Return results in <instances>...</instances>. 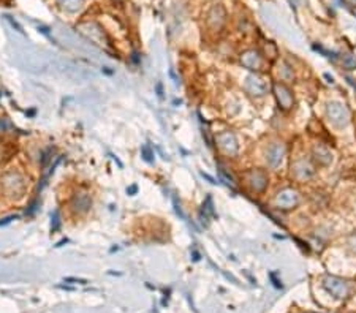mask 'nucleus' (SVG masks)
<instances>
[{
  "mask_svg": "<svg viewBox=\"0 0 356 313\" xmlns=\"http://www.w3.org/2000/svg\"><path fill=\"white\" fill-rule=\"evenodd\" d=\"M0 188L8 196H21L26 190V179L18 171H8L0 177Z\"/></svg>",
  "mask_w": 356,
  "mask_h": 313,
  "instance_id": "1",
  "label": "nucleus"
},
{
  "mask_svg": "<svg viewBox=\"0 0 356 313\" xmlns=\"http://www.w3.org/2000/svg\"><path fill=\"white\" fill-rule=\"evenodd\" d=\"M323 288L336 299H347L351 291L350 283L336 275H326L323 279Z\"/></svg>",
  "mask_w": 356,
  "mask_h": 313,
  "instance_id": "2",
  "label": "nucleus"
},
{
  "mask_svg": "<svg viewBox=\"0 0 356 313\" xmlns=\"http://www.w3.org/2000/svg\"><path fill=\"white\" fill-rule=\"evenodd\" d=\"M326 114L329 122L337 128H345L350 124V111L345 105L339 101H331L326 106Z\"/></svg>",
  "mask_w": 356,
  "mask_h": 313,
  "instance_id": "3",
  "label": "nucleus"
},
{
  "mask_svg": "<svg viewBox=\"0 0 356 313\" xmlns=\"http://www.w3.org/2000/svg\"><path fill=\"white\" fill-rule=\"evenodd\" d=\"M301 202V195L294 188H283L276 196V207L280 211H291L296 209Z\"/></svg>",
  "mask_w": 356,
  "mask_h": 313,
  "instance_id": "4",
  "label": "nucleus"
},
{
  "mask_svg": "<svg viewBox=\"0 0 356 313\" xmlns=\"http://www.w3.org/2000/svg\"><path fill=\"white\" fill-rule=\"evenodd\" d=\"M245 182H247L248 188H250L252 191H255V193H263V191L266 190V187H268L269 177H268L266 171L257 168V170H250V171L245 173Z\"/></svg>",
  "mask_w": 356,
  "mask_h": 313,
  "instance_id": "5",
  "label": "nucleus"
},
{
  "mask_svg": "<svg viewBox=\"0 0 356 313\" xmlns=\"http://www.w3.org/2000/svg\"><path fill=\"white\" fill-rule=\"evenodd\" d=\"M216 142L219 149L228 156H234L237 150H239V142H237L236 135L231 133V131H222V133H219L216 136Z\"/></svg>",
  "mask_w": 356,
  "mask_h": 313,
  "instance_id": "6",
  "label": "nucleus"
},
{
  "mask_svg": "<svg viewBox=\"0 0 356 313\" xmlns=\"http://www.w3.org/2000/svg\"><path fill=\"white\" fill-rule=\"evenodd\" d=\"M272 90H274L276 100H277V105H279L280 110H283V111L291 110L293 105H294V97H293L291 89L288 86H285L283 82H274Z\"/></svg>",
  "mask_w": 356,
  "mask_h": 313,
  "instance_id": "7",
  "label": "nucleus"
},
{
  "mask_svg": "<svg viewBox=\"0 0 356 313\" xmlns=\"http://www.w3.org/2000/svg\"><path fill=\"white\" fill-rule=\"evenodd\" d=\"M291 174L298 180H309L315 176V166L312 165L311 160L301 156V159L294 160L291 163Z\"/></svg>",
  "mask_w": 356,
  "mask_h": 313,
  "instance_id": "8",
  "label": "nucleus"
},
{
  "mask_svg": "<svg viewBox=\"0 0 356 313\" xmlns=\"http://www.w3.org/2000/svg\"><path fill=\"white\" fill-rule=\"evenodd\" d=\"M244 89L248 95H252V97H265L268 93V82L257 75H250L245 78Z\"/></svg>",
  "mask_w": 356,
  "mask_h": 313,
  "instance_id": "9",
  "label": "nucleus"
},
{
  "mask_svg": "<svg viewBox=\"0 0 356 313\" xmlns=\"http://www.w3.org/2000/svg\"><path fill=\"white\" fill-rule=\"evenodd\" d=\"M285 152H287V149H285L283 142H271L268 146V149H266V152H265L268 165L271 168H277L283 160Z\"/></svg>",
  "mask_w": 356,
  "mask_h": 313,
  "instance_id": "10",
  "label": "nucleus"
},
{
  "mask_svg": "<svg viewBox=\"0 0 356 313\" xmlns=\"http://www.w3.org/2000/svg\"><path fill=\"white\" fill-rule=\"evenodd\" d=\"M225 21H227V11L222 5H214L208 11L206 22L212 30H220L225 26Z\"/></svg>",
  "mask_w": 356,
  "mask_h": 313,
  "instance_id": "11",
  "label": "nucleus"
},
{
  "mask_svg": "<svg viewBox=\"0 0 356 313\" xmlns=\"http://www.w3.org/2000/svg\"><path fill=\"white\" fill-rule=\"evenodd\" d=\"M241 64L247 68V70H252V71H258L263 65V59H261L260 53L255 49H248L245 53L241 54Z\"/></svg>",
  "mask_w": 356,
  "mask_h": 313,
  "instance_id": "12",
  "label": "nucleus"
},
{
  "mask_svg": "<svg viewBox=\"0 0 356 313\" xmlns=\"http://www.w3.org/2000/svg\"><path fill=\"white\" fill-rule=\"evenodd\" d=\"M70 206L76 214H86L92 207V198L87 193H76L70 201Z\"/></svg>",
  "mask_w": 356,
  "mask_h": 313,
  "instance_id": "13",
  "label": "nucleus"
},
{
  "mask_svg": "<svg viewBox=\"0 0 356 313\" xmlns=\"http://www.w3.org/2000/svg\"><path fill=\"white\" fill-rule=\"evenodd\" d=\"M312 155H314V160L322 166H329L332 163V160H334L332 152L326 146H323V144H317V146L312 149Z\"/></svg>",
  "mask_w": 356,
  "mask_h": 313,
  "instance_id": "14",
  "label": "nucleus"
},
{
  "mask_svg": "<svg viewBox=\"0 0 356 313\" xmlns=\"http://www.w3.org/2000/svg\"><path fill=\"white\" fill-rule=\"evenodd\" d=\"M57 4L62 10L68 11V13H76L84 5V0H57Z\"/></svg>",
  "mask_w": 356,
  "mask_h": 313,
  "instance_id": "15",
  "label": "nucleus"
},
{
  "mask_svg": "<svg viewBox=\"0 0 356 313\" xmlns=\"http://www.w3.org/2000/svg\"><path fill=\"white\" fill-rule=\"evenodd\" d=\"M279 75H280V79H283V81L294 79L293 68L290 65H287V64H282V68H279Z\"/></svg>",
  "mask_w": 356,
  "mask_h": 313,
  "instance_id": "16",
  "label": "nucleus"
},
{
  "mask_svg": "<svg viewBox=\"0 0 356 313\" xmlns=\"http://www.w3.org/2000/svg\"><path fill=\"white\" fill-rule=\"evenodd\" d=\"M342 65L347 70H354L356 68V57L353 54H343L342 56Z\"/></svg>",
  "mask_w": 356,
  "mask_h": 313,
  "instance_id": "17",
  "label": "nucleus"
},
{
  "mask_svg": "<svg viewBox=\"0 0 356 313\" xmlns=\"http://www.w3.org/2000/svg\"><path fill=\"white\" fill-rule=\"evenodd\" d=\"M141 153H142V156H144V160H146L147 163H152V162H154V152L150 150L149 146H142Z\"/></svg>",
  "mask_w": 356,
  "mask_h": 313,
  "instance_id": "18",
  "label": "nucleus"
},
{
  "mask_svg": "<svg viewBox=\"0 0 356 313\" xmlns=\"http://www.w3.org/2000/svg\"><path fill=\"white\" fill-rule=\"evenodd\" d=\"M347 244H348V248L351 250V251H354L356 253V233H353L350 237H348V240H347Z\"/></svg>",
  "mask_w": 356,
  "mask_h": 313,
  "instance_id": "19",
  "label": "nucleus"
},
{
  "mask_svg": "<svg viewBox=\"0 0 356 313\" xmlns=\"http://www.w3.org/2000/svg\"><path fill=\"white\" fill-rule=\"evenodd\" d=\"M59 225H61V219H59V212L56 211V212L53 214V225H51V230H53V231H56L57 228H59Z\"/></svg>",
  "mask_w": 356,
  "mask_h": 313,
  "instance_id": "20",
  "label": "nucleus"
},
{
  "mask_svg": "<svg viewBox=\"0 0 356 313\" xmlns=\"http://www.w3.org/2000/svg\"><path fill=\"white\" fill-rule=\"evenodd\" d=\"M203 207H206V211L212 215V217H216V212H214V206H212V199H211V196H208V199H206V204Z\"/></svg>",
  "mask_w": 356,
  "mask_h": 313,
  "instance_id": "21",
  "label": "nucleus"
},
{
  "mask_svg": "<svg viewBox=\"0 0 356 313\" xmlns=\"http://www.w3.org/2000/svg\"><path fill=\"white\" fill-rule=\"evenodd\" d=\"M136 190H138V188H136V185H133V187H130L127 191H128V193H136Z\"/></svg>",
  "mask_w": 356,
  "mask_h": 313,
  "instance_id": "22",
  "label": "nucleus"
},
{
  "mask_svg": "<svg viewBox=\"0 0 356 313\" xmlns=\"http://www.w3.org/2000/svg\"><path fill=\"white\" fill-rule=\"evenodd\" d=\"M347 81H348V82L351 84V86H353V87H356V79H353V78H347Z\"/></svg>",
  "mask_w": 356,
  "mask_h": 313,
  "instance_id": "23",
  "label": "nucleus"
},
{
  "mask_svg": "<svg viewBox=\"0 0 356 313\" xmlns=\"http://www.w3.org/2000/svg\"><path fill=\"white\" fill-rule=\"evenodd\" d=\"M351 13H353V15L356 16V8H353V10H351Z\"/></svg>",
  "mask_w": 356,
  "mask_h": 313,
  "instance_id": "24",
  "label": "nucleus"
}]
</instances>
